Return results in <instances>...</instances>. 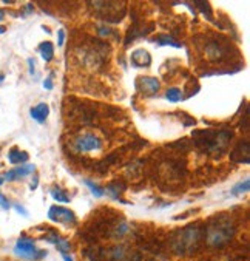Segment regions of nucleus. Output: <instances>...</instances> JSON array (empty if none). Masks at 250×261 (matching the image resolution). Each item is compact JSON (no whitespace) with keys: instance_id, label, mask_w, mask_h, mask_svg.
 I'll use <instances>...</instances> for the list:
<instances>
[{"instance_id":"obj_15","label":"nucleus","mask_w":250,"mask_h":261,"mask_svg":"<svg viewBox=\"0 0 250 261\" xmlns=\"http://www.w3.org/2000/svg\"><path fill=\"white\" fill-rule=\"evenodd\" d=\"M248 189H250V181H248V178H245L244 181H239L238 184H235V186L232 187V195H233V196L244 195V193L248 192Z\"/></svg>"},{"instance_id":"obj_19","label":"nucleus","mask_w":250,"mask_h":261,"mask_svg":"<svg viewBox=\"0 0 250 261\" xmlns=\"http://www.w3.org/2000/svg\"><path fill=\"white\" fill-rule=\"evenodd\" d=\"M56 247H58V250L64 255V253H68V252L71 250V243H70L67 238L59 237L58 241H56Z\"/></svg>"},{"instance_id":"obj_2","label":"nucleus","mask_w":250,"mask_h":261,"mask_svg":"<svg viewBox=\"0 0 250 261\" xmlns=\"http://www.w3.org/2000/svg\"><path fill=\"white\" fill-rule=\"evenodd\" d=\"M235 235V224L232 220L229 218H223V217H216L215 220H212V223L207 227L206 232V241L210 247L215 249H221L224 246H227L230 243V240Z\"/></svg>"},{"instance_id":"obj_30","label":"nucleus","mask_w":250,"mask_h":261,"mask_svg":"<svg viewBox=\"0 0 250 261\" xmlns=\"http://www.w3.org/2000/svg\"><path fill=\"white\" fill-rule=\"evenodd\" d=\"M2 184H4V176L0 175V186H2Z\"/></svg>"},{"instance_id":"obj_29","label":"nucleus","mask_w":250,"mask_h":261,"mask_svg":"<svg viewBox=\"0 0 250 261\" xmlns=\"http://www.w3.org/2000/svg\"><path fill=\"white\" fill-rule=\"evenodd\" d=\"M5 31H7V28H5V27H0V34H4Z\"/></svg>"},{"instance_id":"obj_5","label":"nucleus","mask_w":250,"mask_h":261,"mask_svg":"<svg viewBox=\"0 0 250 261\" xmlns=\"http://www.w3.org/2000/svg\"><path fill=\"white\" fill-rule=\"evenodd\" d=\"M73 150L77 153H88V151H99L102 148V139L93 135V133H84L79 135L74 141H73Z\"/></svg>"},{"instance_id":"obj_3","label":"nucleus","mask_w":250,"mask_h":261,"mask_svg":"<svg viewBox=\"0 0 250 261\" xmlns=\"http://www.w3.org/2000/svg\"><path fill=\"white\" fill-rule=\"evenodd\" d=\"M14 253H16V256H19V258H22L25 261H39V259L45 258L48 252L37 249L34 240H31L28 237H20L16 241Z\"/></svg>"},{"instance_id":"obj_24","label":"nucleus","mask_w":250,"mask_h":261,"mask_svg":"<svg viewBox=\"0 0 250 261\" xmlns=\"http://www.w3.org/2000/svg\"><path fill=\"white\" fill-rule=\"evenodd\" d=\"M28 65H30V73L31 74H34V59H28Z\"/></svg>"},{"instance_id":"obj_26","label":"nucleus","mask_w":250,"mask_h":261,"mask_svg":"<svg viewBox=\"0 0 250 261\" xmlns=\"http://www.w3.org/2000/svg\"><path fill=\"white\" fill-rule=\"evenodd\" d=\"M62 258H64V261H74V259H73V256H71V255H68V253H64V255H62Z\"/></svg>"},{"instance_id":"obj_18","label":"nucleus","mask_w":250,"mask_h":261,"mask_svg":"<svg viewBox=\"0 0 250 261\" xmlns=\"http://www.w3.org/2000/svg\"><path fill=\"white\" fill-rule=\"evenodd\" d=\"M155 42H158L159 45H170V46H175V48H181V46H182L179 42H176L175 39H172V37L167 36V34H161L158 39H155Z\"/></svg>"},{"instance_id":"obj_17","label":"nucleus","mask_w":250,"mask_h":261,"mask_svg":"<svg viewBox=\"0 0 250 261\" xmlns=\"http://www.w3.org/2000/svg\"><path fill=\"white\" fill-rule=\"evenodd\" d=\"M165 97H167V100L176 103V102L182 100V91H181V88H178V87L169 88L167 93H165Z\"/></svg>"},{"instance_id":"obj_20","label":"nucleus","mask_w":250,"mask_h":261,"mask_svg":"<svg viewBox=\"0 0 250 261\" xmlns=\"http://www.w3.org/2000/svg\"><path fill=\"white\" fill-rule=\"evenodd\" d=\"M0 207L2 208H5V211H8V208L11 207V204H10V201H8V198L4 195V193H0Z\"/></svg>"},{"instance_id":"obj_28","label":"nucleus","mask_w":250,"mask_h":261,"mask_svg":"<svg viewBox=\"0 0 250 261\" xmlns=\"http://www.w3.org/2000/svg\"><path fill=\"white\" fill-rule=\"evenodd\" d=\"M4 81H5V74H0V85H2Z\"/></svg>"},{"instance_id":"obj_4","label":"nucleus","mask_w":250,"mask_h":261,"mask_svg":"<svg viewBox=\"0 0 250 261\" xmlns=\"http://www.w3.org/2000/svg\"><path fill=\"white\" fill-rule=\"evenodd\" d=\"M199 135L204 136V139L199 141V144H203L207 151H218V153H221L226 148L227 142L232 139V133H229V132L199 133Z\"/></svg>"},{"instance_id":"obj_7","label":"nucleus","mask_w":250,"mask_h":261,"mask_svg":"<svg viewBox=\"0 0 250 261\" xmlns=\"http://www.w3.org/2000/svg\"><path fill=\"white\" fill-rule=\"evenodd\" d=\"M136 85H137V90L145 96H155L161 88V82L156 77H152V76L139 77Z\"/></svg>"},{"instance_id":"obj_27","label":"nucleus","mask_w":250,"mask_h":261,"mask_svg":"<svg viewBox=\"0 0 250 261\" xmlns=\"http://www.w3.org/2000/svg\"><path fill=\"white\" fill-rule=\"evenodd\" d=\"M4 17H5V11H4L2 8H0V22L4 20Z\"/></svg>"},{"instance_id":"obj_25","label":"nucleus","mask_w":250,"mask_h":261,"mask_svg":"<svg viewBox=\"0 0 250 261\" xmlns=\"http://www.w3.org/2000/svg\"><path fill=\"white\" fill-rule=\"evenodd\" d=\"M37 184H39V178L37 176H34V179H33V182H31V190H36L37 189Z\"/></svg>"},{"instance_id":"obj_9","label":"nucleus","mask_w":250,"mask_h":261,"mask_svg":"<svg viewBox=\"0 0 250 261\" xmlns=\"http://www.w3.org/2000/svg\"><path fill=\"white\" fill-rule=\"evenodd\" d=\"M34 170H36V166L34 164H22V166H19L16 169L8 170L5 173L4 179L5 181H16L19 178H23V176H28V175L34 173Z\"/></svg>"},{"instance_id":"obj_1","label":"nucleus","mask_w":250,"mask_h":261,"mask_svg":"<svg viewBox=\"0 0 250 261\" xmlns=\"http://www.w3.org/2000/svg\"><path fill=\"white\" fill-rule=\"evenodd\" d=\"M199 243H201V229L198 224H190L173 235L172 250L179 256H187L196 252Z\"/></svg>"},{"instance_id":"obj_23","label":"nucleus","mask_w":250,"mask_h":261,"mask_svg":"<svg viewBox=\"0 0 250 261\" xmlns=\"http://www.w3.org/2000/svg\"><path fill=\"white\" fill-rule=\"evenodd\" d=\"M53 79L51 77H46L45 79V82H43V88H46V90H53Z\"/></svg>"},{"instance_id":"obj_14","label":"nucleus","mask_w":250,"mask_h":261,"mask_svg":"<svg viewBox=\"0 0 250 261\" xmlns=\"http://www.w3.org/2000/svg\"><path fill=\"white\" fill-rule=\"evenodd\" d=\"M49 193H51L53 199H56L58 202H65V204L70 202V196L67 195V192L64 189L58 187V186H54L51 190H49Z\"/></svg>"},{"instance_id":"obj_12","label":"nucleus","mask_w":250,"mask_h":261,"mask_svg":"<svg viewBox=\"0 0 250 261\" xmlns=\"http://www.w3.org/2000/svg\"><path fill=\"white\" fill-rule=\"evenodd\" d=\"M39 53L45 62H51L54 58V45L51 42H42L39 45Z\"/></svg>"},{"instance_id":"obj_6","label":"nucleus","mask_w":250,"mask_h":261,"mask_svg":"<svg viewBox=\"0 0 250 261\" xmlns=\"http://www.w3.org/2000/svg\"><path fill=\"white\" fill-rule=\"evenodd\" d=\"M48 220H51L53 223L65 224V226H74L76 224V215L73 211L62 205H51L48 208Z\"/></svg>"},{"instance_id":"obj_8","label":"nucleus","mask_w":250,"mask_h":261,"mask_svg":"<svg viewBox=\"0 0 250 261\" xmlns=\"http://www.w3.org/2000/svg\"><path fill=\"white\" fill-rule=\"evenodd\" d=\"M130 62H131V67L134 68H147L152 64V56L147 49H134L131 53V58H130Z\"/></svg>"},{"instance_id":"obj_16","label":"nucleus","mask_w":250,"mask_h":261,"mask_svg":"<svg viewBox=\"0 0 250 261\" xmlns=\"http://www.w3.org/2000/svg\"><path fill=\"white\" fill-rule=\"evenodd\" d=\"M84 184L90 189V192H91L93 196H96V198H102V196L105 195L104 189H102V187H99L97 184H94L91 179H84Z\"/></svg>"},{"instance_id":"obj_22","label":"nucleus","mask_w":250,"mask_h":261,"mask_svg":"<svg viewBox=\"0 0 250 261\" xmlns=\"http://www.w3.org/2000/svg\"><path fill=\"white\" fill-rule=\"evenodd\" d=\"M64 40H65V31L64 30H59L58 31V46H62L64 45Z\"/></svg>"},{"instance_id":"obj_13","label":"nucleus","mask_w":250,"mask_h":261,"mask_svg":"<svg viewBox=\"0 0 250 261\" xmlns=\"http://www.w3.org/2000/svg\"><path fill=\"white\" fill-rule=\"evenodd\" d=\"M223 55H224V48H223V45H219V43H216V42H212V43L207 46V56H209V59L216 61V59H219Z\"/></svg>"},{"instance_id":"obj_10","label":"nucleus","mask_w":250,"mask_h":261,"mask_svg":"<svg viewBox=\"0 0 250 261\" xmlns=\"http://www.w3.org/2000/svg\"><path fill=\"white\" fill-rule=\"evenodd\" d=\"M48 115H49V107H48V103H45V102L37 103L36 107H33V109L30 110V116H31L37 124H43V122L46 121Z\"/></svg>"},{"instance_id":"obj_11","label":"nucleus","mask_w":250,"mask_h":261,"mask_svg":"<svg viewBox=\"0 0 250 261\" xmlns=\"http://www.w3.org/2000/svg\"><path fill=\"white\" fill-rule=\"evenodd\" d=\"M30 158V154L23 150H20L19 147H13L10 151H8V161L11 164H23L26 163Z\"/></svg>"},{"instance_id":"obj_21","label":"nucleus","mask_w":250,"mask_h":261,"mask_svg":"<svg viewBox=\"0 0 250 261\" xmlns=\"http://www.w3.org/2000/svg\"><path fill=\"white\" fill-rule=\"evenodd\" d=\"M14 211L17 212V214H20V215H23V217H28V211L23 207V205H20V204H14Z\"/></svg>"}]
</instances>
